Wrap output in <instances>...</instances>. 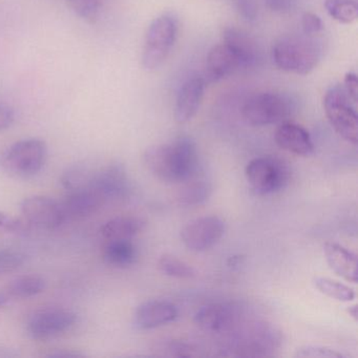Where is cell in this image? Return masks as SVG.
Listing matches in <instances>:
<instances>
[{
  "instance_id": "4",
  "label": "cell",
  "mask_w": 358,
  "mask_h": 358,
  "mask_svg": "<svg viewBox=\"0 0 358 358\" xmlns=\"http://www.w3.org/2000/svg\"><path fill=\"white\" fill-rule=\"evenodd\" d=\"M324 114L331 127L349 143L358 142V115L354 104L356 102L339 85L330 87L324 94Z\"/></svg>"
},
{
  "instance_id": "16",
  "label": "cell",
  "mask_w": 358,
  "mask_h": 358,
  "mask_svg": "<svg viewBox=\"0 0 358 358\" xmlns=\"http://www.w3.org/2000/svg\"><path fill=\"white\" fill-rule=\"evenodd\" d=\"M243 69L240 58L226 43L215 45L207 55L206 74L211 81H219Z\"/></svg>"
},
{
  "instance_id": "25",
  "label": "cell",
  "mask_w": 358,
  "mask_h": 358,
  "mask_svg": "<svg viewBox=\"0 0 358 358\" xmlns=\"http://www.w3.org/2000/svg\"><path fill=\"white\" fill-rule=\"evenodd\" d=\"M324 9L339 24H351L358 18L357 0H324Z\"/></svg>"
},
{
  "instance_id": "36",
  "label": "cell",
  "mask_w": 358,
  "mask_h": 358,
  "mask_svg": "<svg viewBox=\"0 0 358 358\" xmlns=\"http://www.w3.org/2000/svg\"><path fill=\"white\" fill-rule=\"evenodd\" d=\"M83 354L77 353V352L66 351V350H62V351L53 352L50 353L48 357L55 358H76L83 357Z\"/></svg>"
},
{
  "instance_id": "12",
  "label": "cell",
  "mask_w": 358,
  "mask_h": 358,
  "mask_svg": "<svg viewBox=\"0 0 358 358\" xmlns=\"http://www.w3.org/2000/svg\"><path fill=\"white\" fill-rule=\"evenodd\" d=\"M194 320L204 332L224 334L231 332L238 326V312L228 303H209L196 312Z\"/></svg>"
},
{
  "instance_id": "11",
  "label": "cell",
  "mask_w": 358,
  "mask_h": 358,
  "mask_svg": "<svg viewBox=\"0 0 358 358\" xmlns=\"http://www.w3.org/2000/svg\"><path fill=\"white\" fill-rule=\"evenodd\" d=\"M87 187L93 189L106 203L121 200L129 192V182L124 167L108 165L99 171H92Z\"/></svg>"
},
{
  "instance_id": "15",
  "label": "cell",
  "mask_w": 358,
  "mask_h": 358,
  "mask_svg": "<svg viewBox=\"0 0 358 358\" xmlns=\"http://www.w3.org/2000/svg\"><path fill=\"white\" fill-rule=\"evenodd\" d=\"M206 83L201 77L188 79L180 87L175 104V119L178 123L192 120L202 103Z\"/></svg>"
},
{
  "instance_id": "32",
  "label": "cell",
  "mask_w": 358,
  "mask_h": 358,
  "mask_svg": "<svg viewBox=\"0 0 358 358\" xmlns=\"http://www.w3.org/2000/svg\"><path fill=\"white\" fill-rule=\"evenodd\" d=\"M301 29L303 34L316 36L324 30V24L320 16L313 13H305L301 17Z\"/></svg>"
},
{
  "instance_id": "26",
  "label": "cell",
  "mask_w": 358,
  "mask_h": 358,
  "mask_svg": "<svg viewBox=\"0 0 358 358\" xmlns=\"http://www.w3.org/2000/svg\"><path fill=\"white\" fill-rule=\"evenodd\" d=\"M158 268L164 275L180 280H189L196 276L194 267L171 255H162L159 259Z\"/></svg>"
},
{
  "instance_id": "21",
  "label": "cell",
  "mask_w": 358,
  "mask_h": 358,
  "mask_svg": "<svg viewBox=\"0 0 358 358\" xmlns=\"http://www.w3.org/2000/svg\"><path fill=\"white\" fill-rule=\"evenodd\" d=\"M145 227V222L138 217L121 215L106 222L101 227V234L106 240H131Z\"/></svg>"
},
{
  "instance_id": "10",
  "label": "cell",
  "mask_w": 358,
  "mask_h": 358,
  "mask_svg": "<svg viewBox=\"0 0 358 358\" xmlns=\"http://www.w3.org/2000/svg\"><path fill=\"white\" fill-rule=\"evenodd\" d=\"M22 213L29 225L45 230L60 227L66 219L62 205L53 199L43 196L24 199L22 203Z\"/></svg>"
},
{
  "instance_id": "2",
  "label": "cell",
  "mask_w": 358,
  "mask_h": 358,
  "mask_svg": "<svg viewBox=\"0 0 358 358\" xmlns=\"http://www.w3.org/2000/svg\"><path fill=\"white\" fill-rule=\"evenodd\" d=\"M322 41L310 35L280 37L272 49V59L280 70L291 74H310L320 64L324 53Z\"/></svg>"
},
{
  "instance_id": "27",
  "label": "cell",
  "mask_w": 358,
  "mask_h": 358,
  "mask_svg": "<svg viewBox=\"0 0 358 358\" xmlns=\"http://www.w3.org/2000/svg\"><path fill=\"white\" fill-rule=\"evenodd\" d=\"M210 194V184L205 181L192 182L180 190L178 200L186 206H196L206 202Z\"/></svg>"
},
{
  "instance_id": "37",
  "label": "cell",
  "mask_w": 358,
  "mask_h": 358,
  "mask_svg": "<svg viewBox=\"0 0 358 358\" xmlns=\"http://www.w3.org/2000/svg\"><path fill=\"white\" fill-rule=\"evenodd\" d=\"M10 301H11V299H10L7 292H6V291H3V292L0 291V309L5 307V306H7L8 303H10Z\"/></svg>"
},
{
  "instance_id": "6",
  "label": "cell",
  "mask_w": 358,
  "mask_h": 358,
  "mask_svg": "<svg viewBox=\"0 0 358 358\" xmlns=\"http://www.w3.org/2000/svg\"><path fill=\"white\" fill-rule=\"evenodd\" d=\"M245 175L251 188L257 194L265 196L286 187L290 179V169L276 157H257L247 164Z\"/></svg>"
},
{
  "instance_id": "30",
  "label": "cell",
  "mask_w": 358,
  "mask_h": 358,
  "mask_svg": "<svg viewBox=\"0 0 358 358\" xmlns=\"http://www.w3.org/2000/svg\"><path fill=\"white\" fill-rule=\"evenodd\" d=\"M26 255L20 251L0 250V274L8 273L22 267Z\"/></svg>"
},
{
  "instance_id": "22",
  "label": "cell",
  "mask_w": 358,
  "mask_h": 358,
  "mask_svg": "<svg viewBox=\"0 0 358 358\" xmlns=\"http://www.w3.org/2000/svg\"><path fill=\"white\" fill-rule=\"evenodd\" d=\"M137 248L131 240L108 241L104 251V259L117 268H127L137 261Z\"/></svg>"
},
{
  "instance_id": "8",
  "label": "cell",
  "mask_w": 358,
  "mask_h": 358,
  "mask_svg": "<svg viewBox=\"0 0 358 358\" xmlns=\"http://www.w3.org/2000/svg\"><path fill=\"white\" fill-rule=\"evenodd\" d=\"M225 222L217 215H206L189 222L181 230L184 246L194 252L213 248L225 234Z\"/></svg>"
},
{
  "instance_id": "9",
  "label": "cell",
  "mask_w": 358,
  "mask_h": 358,
  "mask_svg": "<svg viewBox=\"0 0 358 358\" xmlns=\"http://www.w3.org/2000/svg\"><path fill=\"white\" fill-rule=\"evenodd\" d=\"M76 322V313L71 310H43L31 318L28 332L36 341H49L70 331Z\"/></svg>"
},
{
  "instance_id": "38",
  "label": "cell",
  "mask_w": 358,
  "mask_h": 358,
  "mask_svg": "<svg viewBox=\"0 0 358 358\" xmlns=\"http://www.w3.org/2000/svg\"><path fill=\"white\" fill-rule=\"evenodd\" d=\"M348 312H349L350 315H351L352 317L354 318V320H357V306L354 305L352 306V307H349V309H348Z\"/></svg>"
},
{
  "instance_id": "23",
  "label": "cell",
  "mask_w": 358,
  "mask_h": 358,
  "mask_svg": "<svg viewBox=\"0 0 358 358\" xmlns=\"http://www.w3.org/2000/svg\"><path fill=\"white\" fill-rule=\"evenodd\" d=\"M45 289V282L43 278L36 275L22 276L12 280L6 292L11 299H29L41 294Z\"/></svg>"
},
{
  "instance_id": "19",
  "label": "cell",
  "mask_w": 358,
  "mask_h": 358,
  "mask_svg": "<svg viewBox=\"0 0 358 358\" xmlns=\"http://www.w3.org/2000/svg\"><path fill=\"white\" fill-rule=\"evenodd\" d=\"M103 204V200L93 189L80 187L69 190L62 207L66 217H85L97 213Z\"/></svg>"
},
{
  "instance_id": "3",
  "label": "cell",
  "mask_w": 358,
  "mask_h": 358,
  "mask_svg": "<svg viewBox=\"0 0 358 358\" xmlns=\"http://www.w3.org/2000/svg\"><path fill=\"white\" fill-rule=\"evenodd\" d=\"M179 32V20L173 13H163L150 22L142 49V66L152 72L160 68L171 54Z\"/></svg>"
},
{
  "instance_id": "28",
  "label": "cell",
  "mask_w": 358,
  "mask_h": 358,
  "mask_svg": "<svg viewBox=\"0 0 358 358\" xmlns=\"http://www.w3.org/2000/svg\"><path fill=\"white\" fill-rule=\"evenodd\" d=\"M71 9L83 20L95 22L99 15V0H66Z\"/></svg>"
},
{
  "instance_id": "18",
  "label": "cell",
  "mask_w": 358,
  "mask_h": 358,
  "mask_svg": "<svg viewBox=\"0 0 358 358\" xmlns=\"http://www.w3.org/2000/svg\"><path fill=\"white\" fill-rule=\"evenodd\" d=\"M282 150L296 156L308 157L314 152V144L307 129L295 123H282L274 136Z\"/></svg>"
},
{
  "instance_id": "29",
  "label": "cell",
  "mask_w": 358,
  "mask_h": 358,
  "mask_svg": "<svg viewBox=\"0 0 358 358\" xmlns=\"http://www.w3.org/2000/svg\"><path fill=\"white\" fill-rule=\"evenodd\" d=\"M294 356L299 358H347L341 352L322 345H305L299 348Z\"/></svg>"
},
{
  "instance_id": "24",
  "label": "cell",
  "mask_w": 358,
  "mask_h": 358,
  "mask_svg": "<svg viewBox=\"0 0 358 358\" xmlns=\"http://www.w3.org/2000/svg\"><path fill=\"white\" fill-rule=\"evenodd\" d=\"M313 285L322 294L335 299V301H341V303H349V301H353L356 296L353 288L343 282H338V280L326 278V276H317L314 278Z\"/></svg>"
},
{
  "instance_id": "17",
  "label": "cell",
  "mask_w": 358,
  "mask_h": 358,
  "mask_svg": "<svg viewBox=\"0 0 358 358\" xmlns=\"http://www.w3.org/2000/svg\"><path fill=\"white\" fill-rule=\"evenodd\" d=\"M324 259L330 269L347 282L358 280L357 255L337 243L328 242L324 246Z\"/></svg>"
},
{
  "instance_id": "31",
  "label": "cell",
  "mask_w": 358,
  "mask_h": 358,
  "mask_svg": "<svg viewBox=\"0 0 358 358\" xmlns=\"http://www.w3.org/2000/svg\"><path fill=\"white\" fill-rule=\"evenodd\" d=\"M29 226L26 222L0 211V229L11 234H24L28 231Z\"/></svg>"
},
{
  "instance_id": "20",
  "label": "cell",
  "mask_w": 358,
  "mask_h": 358,
  "mask_svg": "<svg viewBox=\"0 0 358 358\" xmlns=\"http://www.w3.org/2000/svg\"><path fill=\"white\" fill-rule=\"evenodd\" d=\"M224 43L230 45L236 52L243 69L255 66L259 62V52L257 43L242 31L234 28L227 29L224 32Z\"/></svg>"
},
{
  "instance_id": "35",
  "label": "cell",
  "mask_w": 358,
  "mask_h": 358,
  "mask_svg": "<svg viewBox=\"0 0 358 358\" xmlns=\"http://www.w3.org/2000/svg\"><path fill=\"white\" fill-rule=\"evenodd\" d=\"M14 121V113L9 106L0 103V131L11 127Z\"/></svg>"
},
{
  "instance_id": "13",
  "label": "cell",
  "mask_w": 358,
  "mask_h": 358,
  "mask_svg": "<svg viewBox=\"0 0 358 358\" xmlns=\"http://www.w3.org/2000/svg\"><path fill=\"white\" fill-rule=\"evenodd\" d=\"M280 335L267 324H255L238 341L236 351L241 356H264L280 347Z\"/></svg>"
},
{
  "instance_id": "5",
  "label": "cell",
  "mask_w": 358,
  "mask_h": 358,
  "mask_svg": "<svg viewBox=\"0 0 358 358\" xmlns=\"http://www.w3.org/2000/svg\"><path fill=\"white\" fill-rule=\"evenodd\" d=\"M294 110V103L288 96L266 92L252 96L242 108L243 118L252 127H267L282 122Z\"/></svg>"
},
{
  "instance_id": "33",
  "label": "cell",
  "mask_w": 358,
  "mask_h": 358,
  "mask_svg": "<svg viewBox=\"0 0 358 358\" xmlns=\"http://www.w3.org/2000/svg\"><path fill=\"white\" fill-rule=\"evenodd\" d=\"M266 7L276 14L290 13L295 6L296 0H265Z\"/></svg>"
},
{
  "instance_id": "1",
  "label": "cell",
  "mask_w": 358,
  "mask_h": 358,
  "mask_svg": "<svg viewBox=\"0 0 358 358\" xmlns=\"http://www.w3.org/2000/svg\"><path fill=\"white\" fill-rule=\"evenodd\" d=\"M146 169L165 183H181L192 179L198 169V150L189 137H180L171 143L146 148Z\"/></svg>"
},
{
  "instance_id": "7",
  "label": "cell",
  "mask_w": 358,
  "mask_h": 358,
  "mask_svg": "<svg viewBox=\"0 0 358 358\" xmlns=\"http://www.w3.org/2000/svg\"><path fill=\"white\" fill-rule=\"evenodd\" d=\"M47 155V144L43 140H22L9 148L3 165L18 177H32L43 169Z\"/></svg>"
},
{
  "instance_id": "34",
  "label": "cell",
  "mask_w": 358,
  "mask_h": 358,
  "mask_svg": "<svg viewBox=\"0 0 358 358\" xmlns=\"http://www.w3.org/2000/svg\"><path fill=\"white\" fill-rule=\"evenodd\" d=\"M343 89L347 92L348 95L357 103L358 100V80L357 76L354 73H348L345 76V85Z\"/></svg>"
},
{
  "instance_id": "14",
  "label": "cell",
  "mask_w": 358,
  "mask_h": 358,
  "mask_svg": "<svg viewBox=\"0 0 358 358\" xmlns=\"http://www.w3.org/2000/svg\"><path fill=\"white\" fill-rule=\"evenodd\" d=\"M178 317V308L169 301L152 299L144 301L136 310L135 326L150 330L173 322Z\"/></svg>"
}]
</instances>
